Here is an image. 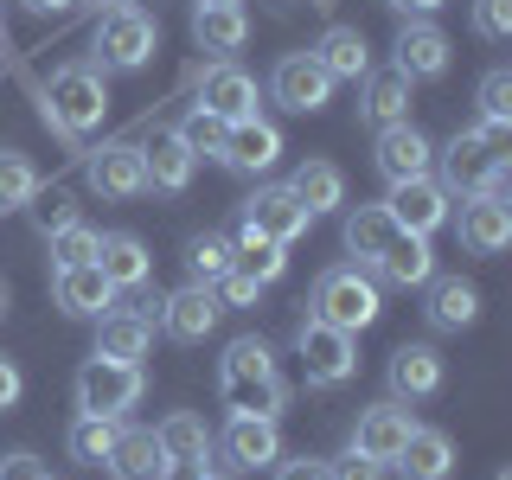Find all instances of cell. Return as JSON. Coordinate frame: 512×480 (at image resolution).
Returning a JSON list of instances; mask_svg holds the SVG:
<instances>
[{"instance_id":"6da1fadb","label":"cell","mask_w":512,"mask_h":480,"mask_svg":"<svg viewBox=\"0 0 512 480\" xmlns=\"http://www.w3.org/2000/svg\"><path fill=\"white\" fill-rule=\"evenodd\" d=\"M218 404L231 416H282L288 404V384L276 378V352L269 340H231L218 359Z\"/></svg>"},{"instance_id":"7a4b0ae2","label":"cell","mask_w":512,"mask_h":480,"mask_svg":"<svg viewBox=\"0 0 512 480\" xmlns=\"http://www.w3.org/2000/svg\"><path fill=\"white\" fill-rule=\"evenodd\" d=\"M39 116L52 122L58 135L84 141L90 128L109 116V84H103V71H96V64H64V71L52 77V90L39 96Z\"/></svg>"},{"instance_id":"3957f363","label":"cell","mask_w":512,"mask_h":480,"mask_svg":"<svg viewBox=\"0 0 512 480\" xmlns=\"http://www.w3.org/2000/svg\"><path fill=\"white\" fill-rule=\"evenodd\" d=\"M314 320H327V327H340V333H365L378 320V282L359 276V263L327 269V276L314 282Z\"/></svg>"},{"instance_id":"277c9868","label":"cell","mask_w":512,"mask_h":480,"mask_svg":"<svg viewBox=\"0 0 512 480\" xmlns=\"http://www.w3.org/2000/svg\"><path fill=\"white\" fill-rule=\"evenodd\" d=\"M359 333H340V327H327V320H301V333H295V359H301V378L314 384V391H333V384H346L352 372H359Z\"/></svg>"},{"instance_id":"5b68a950","label":"cell","mask_w":512,"mask_h":480,"mask_svg":"<svg viewBox=\"0 0 512 480\" xmlns=\"http://www.w3.org/2000/svg\"><path fill=\"white\" fill-rule=\"evenodd\" d=\"M154 45H160V26L135 0H128V7H109L103 20H96V64H103V71H141V64L154 58Z\"/></svg>"},{"instance_id":"8992f818","label":"cell","mask_w":512,"mask_h":480,"mask_svg":"<svg viewBox=\"0 0 512 480\" xmlns=\"http://www.w3.org/2000/svg\"><path fill=\"white\" fill-rule=\"evenodd\" d=\"M141 391H148L141 365H122V359H90L77 372V410H90V416H116L122 423V410H135Z\"/></svg>"},{"instance_id":"52a82bcc","label":"cell","mask_w":512,"mask_h":480,"mask_svg":"<svg viewBox=\"0 0 512 480\" xmlns=\"http://www.w3.org/2000/svg\"><path fill=\"white\" fill-rule=\"evenodd\" d=\"M269 96H276L288 116H314V109L333 103V77L314 64V52H288V58H276V71H269Z\"/></svg>"},{"instance_id":"ba28073f","label":"cell","mask_w":512,"mask_h":480,"mask_svg":"<svg viewBox=\"0 0 512 480\" xmlns=\"http://www.w3.org/2000/svg\"><path fill=\"white\" fill-rule=\"evenodd\" d=\"M218 448L237 474H256V468H276L282 461V429H276V416H231Z\"/></svg>"},{"instance_id":"9c48e42d","label":"cell","mask_w":512,"mask_h":480,"mask_svg":"<svg viewBox=\"0 0 512 480\" xmlns=\"http://www.w3.org/2000/svg\"><path fill=\"white\" fill-rule=\"evenodd\" d=\"M436 160H442V180H436V186L448 192V199H468V192H480V186H487L493 160H506V154H493L480 128H461V135L448 141V148H442Z\"/></svg>"},{"instance_id":"30bf717a","label":"cell","mask_w":512,"mask_h":480,"mask_svg":"<svg viewBox=\"0 0 512 480\" xmlns=\"http://www.w3.org/2000/svg\"><path fill=\"white\" fill-rule=\"evenodd\" d=\"M218 295H212V282H186V288H173L167 301H160V333L167 340H180V346H199L205 333L218 327Z\"/></svg>"},{"instance_id":"8fae6325","label":"cell","mask_w":512,"mask_h":480,"mask_svg":"<svg viewBox=\"0 0 512 480\" xmlns=\"http://www.w3.org/2000/svg\"><path fill=\"white\" fill-rule=\"evenodd\" d=\"M372 160H378V173L384 180H423L429 167H436V148H429V135L416 122H391V128H378V148H372Z\"/></svg>"},{"instance_id":"7c38bea8","label":"cell","mask_w":512,"mask_h":480,"mask_svg":"<svg viewBox=\"0 0 512 480\" xmlns=\"http://www.w3.org/2000/svg\"><path fill=\"white\" fill-rule=\"evenodd\" d=\"M244 218L269 237V244H295V237H308V224H314V212L288 186H256L244 199Z\"/></svg>"},{"instance_id":"4fadbf2b","label":"cell","mask_w":512,"mask_h":480,"mask_svg":"<svg viewBox=\"0 0 512 480\" xmlns=\"http://www.w3.org/2000/svg\"><path fill=\"white\" fill-rule=\"evenodd\" d=\"M84 180L96 199H135V192H148V160H141L135 141H116V148H96Z\"/></svg>"},{"instance_id":"5bb4252c","label":"cell","mask_w":512,"mask_h":480,"mask_svg":"<svg viewBox=\"0 0 512 480\" xmlns=\"http://www.w3.org/2000/svg\"><path fill=\"white\" fill-rule=\"evenodd\" d=\"M461 244H468L474 256H500L512 244V205L506 199H493V192H468L461 199Z\"/></svg>"},{"instance_id":"9a60e30c","label":"cell","mask_w":512,"mask_h":480,"mask_svg":"<svg viewBox=\"0 0 512 480\" xmlns=\"http://www.w3.org/2000/svg\"><path fill=\"white\" fill-rule=\"evenodd\" d=\"M116 295H122V288L109 282L96 263H77V269H58V276H52V301H58V308L71 314V320H96V314H109V308H116Z\"/></svg>"},{"instance_id":"2e32d148","label":"cell","mask_w":512,"mask_h":480,"mask_svg":"<svg viewBox=\"0 0 512 480\" xmlns=\"http://www.w3.org/2000/svg\"><path fill=\"white\" fill-rule=\"evenodd\" d=\"M384 212H391L397 231H416V237H429V231H442V218H448V192L429 180H397L391 186V199H384Z\"/></svg>"},{"instance_id":"e0dca14e","label":"cell","mask_w":512,"mask_h":480,"mask_svg":"<svg viewBox=\"0 0 512 480\" xmlns=\"http://www.w3.org/2000/svg\"><path fill=\"white\" fill-rule=\"evenodd\" d=\"M218 160H224L231 173H250V180H256V173H269V167L282 160V135H276V122H256V116H250V122H231V128H224Z\"/></svg>"},{"instance_id":"ac0fdd59","label":"cell","mask_w":512,"mask_h":480,"mask_svg":"<svg viewBox=\"0 0 512 480\" xmlns=\"http://www.w3.org/2000/svg\"><path fill=\"white\" fill-rule=\"evenodd\" d=\"M410 429H416V423H410V410L391 397V404H372V410H359V423H352V448L391 468V461H397V448L410 442Z\"/></svg>"},{"instance_id":"d6986e66","label":"cell","mask_w":512,"mask_h":480,"mask_svg":"<svg viewBox=\"0 0 512 480\" xmlns=\"http://www.w3.org/2000/svg\"><path fill=\"white\" fill-rule=\"evenodd\" d=\"M154 346V320L135 314V308H109L96 314V359H122V365H141Z\"/></svg>"},{"instance_id":"ffe728a7","label":"cell","mask_w":512,"mask_h":480,"mask_svg":"<svg viewBox=\"0 0 512 480\" xmlns=\"http://www.w3.org/2000/svg\"><path fill=\"white\" fill-rule=\"evenodd\" d=\"M436 391H442V352L423 346V340L397 346L391 352V397L397 404H423V397H436Z\"/></svg>"},{"instance_id":"44dd1931","label":"cell","mask_w":512,"mask_h":480,"mask_svg":"<svg viewBox=\"0 0 512 480\" xmlns=\"http://www.w3.org/2000/svg\"><path fill=\"white\" fill-rule=\"evenodd\" d=\"M378 282H391V288H423V282H436V250H429V237H416V231H397L391 244L378 250Z\"/></svg>"},{"instance_id":"7402d4cb","label":"cell","mask_w":512,"mask_h":480,"mask_svg":"<svg viewBox=\"0 0 512 480\" xmlns=\"http://www.w3.org/2000/svg\"><path fill=\"white\" fill-rule=\"evenodd\" d=\"M397 71L410 77V84H423V77H442L448 71V32L429 26V20H410L404 32H397Z\"/></svg>"},{"instance_id":"603a6c76","label":"cell","mask_w":512,"mask_h":480,"mask_svg":"<svg viewBox=\"0 0 512 480\" xmlns=\"http://www.w3.org/2000/svg\"><path fill=\"white\" fill-rule=\"evenodd\" d=\"M199 109H212L218 122H250L256 116V77L237 71V64H212L199 90Z\"/></svg>"},{"instance_id":"cb8c5ba5","label":"cell","mask_w":512,"mask_h":480,"mask_svg":"<svg viewBox=\"0 0 512 480\" xmlns=\"http://www.w3.org/2000/svg\"><path fill=\"white\" fill-rule=\"evenodd\" d=\"M314 64L333 77V84H359L365 71H372V45H365V32L359 26H327L320 32V45H314Z\"/></svg>"},{"instance_id":"d4e9b609","label":"cell","mask_w":512,"mask_h":480,"mask_svg":"<svg viewBox=\"0 0 512 480\" xmlns=\"http://www.w3.org/2000/svg\"><path fill=\"white\" fill-rule=\"evenodd\" d=\"M365 84V96H359V116L372 122V128H391V122H410V77L397 71H365L359 77Z\"/></svg>"},{"instance_id":"484cf974","label":"cell","mask_w":512,"mask_h":480,"mask_svg":"<svg viewBox=\"0 0 512 480\" xmlns=\"http://www.w3.org/2000/svg\"><path fill=\"white\" fill-rule=\"evenodd\" d=\"M141 160H148V186H154V192H186L192 173H199V154H192L186 141L173 135V128H160L154 148H141Z\"/></svg>"},{"instance_id":"4316f807","label":"cell","mask_w":512,"mask_h":480,"mask_svg":"<svg viewBox=\"0 0 512 480\" xmlns=\"http://www.w3.org/2000/svg\"><path fill=\"white\" fill-rule=\"evenodd\" d=\"M397 474L404 480H448L455 474V442L442 429H410V442L397 448Z\"/></svg>"},{"instance_id":"83f0119b","label":"cell","mask_w":512,"mask_h":480,"mask_svg":"<svg viewBox=\"0 0 512 480\" xmlns=\"http://www.w3.org/2000/svg\"><path fill=\"white\" fill-rule=\"evenodd\" d=\"M288 192H295V199L308 205L314 218H320V212H340V205H346V173L333 167V160H314V154H308L295 173H288Z\"/></svg>"},{"instance_id":"f1b7e54d","label":"cell","mask_w":512,"mask_h":480,"mask_svg":"<svg viewBox=\"0 0 512 480\" xmlns=\"http://www.w3.org/2000/svg\"><path fill=\"white\" fill-rule=\"evenodd\" d=\"M96 269H103L116 288H148L154 256H148V244H141V237L116 231V237H103V244H96Z\"/></svg>"},{"instance_id":"f546056e","label":"cell","mask_w":512,"mask_h":480,"mask_svg":"<svg viewBox=\"0 0 512 480\" xmlns=\"http://www.w3.org/2000/svg\"><path fill=\"white\" fill-rule=\"evenodd\" d=\"M288 244H269V237L263 231H256V224L250 218H237V237H231V269H244V276L250 282H276L282 276V269H288V256H282Z\"/></svg>"},{"instance_id":"4dcf8cb0","label":"cell","mask_w":512,"mask_h":480,"mask_svg":"<svg viewBox=\"0 0 512 480\" xmlns=\"http://www.w3.org/2000/svg\"><path fill=\"white\" fill-rule=\"evenodd\" d=\"M103 468L116 480H154L160 468H167V455H160L154 429H116V448H109Z\"/></svg>"},{"instance_id":"1f68e13d","label":"cell","mask_w":512,"mask_h":480,"mask_svg":"<svg viewBox=\"0 0 512 480\" xmlns=\"http://www.w3.org/2000/svg\"><path fill=\"white\" fill-rule=\"evenodd\" d=\"M397 237V224H391V212L384 205H352L346 212V224H340V244H346V256H359V263H378V250Z\"/></svg>"},{"instance_id":"d6a6232c","label":"cell","mask_w":512,"mask_h":480,"mask_svg":"<svg viewBox=\"0 0 512 480\" xmlns=\"http://www.w3.org/2000/svg\"><path fill=\"white\" fill-rule=\"evenodd\" d=\"M192 39H199L205 52H237V45L250 39V13L237 7V0H224V7H192Z\"/></svg>"},{"instance_id":"836d02e7","label":"cell","mask_w":512,"mask_h":480,"mask_svg":"<svg viewBox=\"0 0 512 480\" xmlns=\"http://www.w3.org/2000/svg\"><path fill=\"white\" fill-rule=\"evenodd\" d=\"M154 442H160V455H167V461H205V455H212V429H205V416H192V410L160 416Z\"/></svg>"},{"instance_id":"e575fe53","label":"cell","mask_w":512,"mask_h":480,"mask_svg":"<svg viewBox=\"0 0 512 480\" xmlns=\"http://www.w3.org/2000/svg\"><path fill=\"white\" fill-rule=\"evenodd\" d=\"M474 314H480V288H474V282L448 276V282L429 288V327L461 333V327H474Z\"/></svg>"},{"instance_id":"d590c367","label":"cell","mask_w":512,"mask_h":480,"mask_svg":"<svg viewBox=\"0 0 512 480\" xmlns=\"http://www.w3.org/2000/svg\"><path fill=\"white\" fill-rule=\"evenodd\" d=\"M116 416H77V423H71V436H64V448H71V461H84V468H103V461H109V448H116Z\"/></svg>"},{"instance_id":"8d00e7d4","label":"cell","mask_w":512,"mask_h":480,"mask_svg":"<svg viewBox=\"0 0 512 480\" xmlns=\"http://www.w3.org/2000/svg\"><path fill=\"white\" fill-rule=\"evenodd\" d=\"M39 199V167L20 148H0V212L7 205H32Z\"/></svg>"},{"instance_id":"74e56055","label":"cell","mask_w":512,"mask_h":480,"mask_svg":"<svg viewBox=\"0 0 512 480\" xmlns=\"http://www.w3.org/2000/svg\"><path fill=\"white\" fill-rule=\"evenodd\" d=\"M96 244H103V231H90V224H64V231H52V263L58 269H77V263H96Z\"/></svg>"},{"instance_id":"f35d334b","label":"cell","mask_w":512,"mask_h":480,"mask_svg":"<svg viewBox=\"0 0 512 480\" xmlns=\"http://www.w3.org/2000/svg\"><path fill=\"white\" fill-rule=\"evenodd\" d=\"M186 269H192V282H218L224 269H231V237H192L186 244Z\"/></svg>"},{"instance_id":"ab89813d","label":"cell","mask_w":512,"mask_h":480,"mask_svg":"<svg viewBox=\"0 0 512 480\" xmlns=\"http://www.w3.org/2000/svg\"><path fill=\"white\" fill-rule=\"evenodd\" d=\"M224 128H231V122H218L212 109H192V116H186L180 128H173V135H180L186 148H192V154L205 160V154H218V148H224Z\"/></svg>"},{"instance_id":"60d3db41","label":"cell","mask_w":512,"mask_h":480,"mask_svg":"<svg viewBox=\"0 0 512 480\" xmlns=\"http://www.w3.org/2000/svg\"><path fill=\"white\" fill-rule=\"evenodd\" d=\"M480 122H512V71L480 77Z\"/></svg>"},{"instance_id":"b9f144b4","label":"cell","mask_w":512,"mask_h":480,"mask_svg":"<svg viewBox=\"0 0 512 480\" xmlns=\"http://www.w3.org/2000/svg\"><path fill=\"white\" fill-rule=\"evenodd\" d=\"M474 32L480 39H512V0H474Z\"/></svg>"},{"instance_id":"7bdbcfd3","label":"cell","mask_w":512,"mask_h":480,"mask_svg":"<svg viewBox=\"0 0 512 480\" xmlns=\"http://www.w3.org/2000/svg\"><path fill=\"white\" fill-rule=\"evenodd\" d=\"M212 295H218V308H250V301L263 295V282H250L244 269H224V276L212 282Z\"/></svg>"},{"instance_id":"ee69618b","label":"cell","mask_w":512,"mask_h":480,"mask_svg":"<svg viewBox=\"0 0 512 480\" xmlns=\"http://www.w3.org/2000/svg\"><path fill=\"white\" fill-rule=\"evenodd\" d=\"M327 474H333V480H384V461L359 455V448L346 442V455H340V461H327Z\"/></svg>"},{"instance_id":"f6af8a7d","label":"cell","mask_w":512,"mask_h":480,"mask_svg":"<svg viewBox=\"0 0 512 480\" xmlns=\"http://www.w3.org/2000/svg\"><path fill=\"white\" fill-rule=\"evenodd\" d=\"M0 480H52V468L26 448H13V455H0Z\"/></svg>"},{"instance_id":"bcb514c9","label":"cell","mask_w":512,"mask_h":480,"mask_svg":"<svg viewBox=\"0 0 512 480\" xmlns=\"http://www.w3.org/2000/svg\"><path fill=\"white\" fill-rule=\"evenodd\" d=\"M32 218H39V231L52 237V231H64V224L77 218V205L64 199V192H52V199H45V205H32Z\"/></svg>"},{"instance_id":"7dc6e473","label":"cell","mask_w":512,"mask_h":480,"mask_svg":"<svg viewBox=\"0 0 512 480\" xmlns=\"http://www.w3.org/2000/svg\"><path fill=\"white\" fill-rule=\"evenodd\" d=\"M20 397H26V378H20V365H13L7 352H0V416L20 404Z\"/></svg>"},{"instance_id":"c3c4849f","label":"cell","mask_w":512,"mask_h":480,"mask_svg":"<svg viewBox=\"0 0 512 480\" xmlns=\"http://www.w3.org/2000/svg\"><path fill=\"white\" fill-rule=\"evenodd\" d=\"M276 480H333V474H327V461L295 455V461H276Z\"/></svg>"},{"instance_id":"681fc988","label":"cell","mask_w":512,"mask_h":480,"mask_svg":"<svg viewBox=\"0 0 512 480\" xmlns=\"http://www.w3.org/2000/svg\"><path fill=\"white\" fill-rule=\"evenodd\" d=\"M154 480H205V461H167Z\"/></svg>"},{"instance_id":"f907efd6","label":"cell","mask_w":512,"mask_h":480,"mask_svg":"<svg viewBox=\"0 0 512 480\" xmlns=\"http://www.w3.org/2000/svg\"><path fill=\"white\" fill-rule=\"evenodd\" d=\"M20 7H32V13H71L77 0H20Z\"/></svg>"},{"instance_id":"816d5d0a","label":"cell","mask_w":512,"mask_h":480,"mask_svg":"<svg viewBox=\"0 0 512 480\" xmlns=\"http://www.w3.org/2000/svg\"><path fill=\"white\" fill-rule=\"evenodd\" d=\"M391 7H397V13H436L442 0H391Z\"/></svg>"},{"instance_id":"f5cc1de1","label":"cell","mask_w":512,"mask_h":480,"mask_svg":"<svg viewBox=\"0 0 512 480\" xmlns=\"http://www.w3.org/2000/svg\"><path fill=\"white\" fill-rule=\"evenodd\" d=\"M7 308H13V288H7V276H0V320H7Z\"/></svg>"},{"instance_id":"db71d44e","label":"cell","mask_w":512,"mask_h":480,"mask_svg":"<svg viewBox=\"0 0 512 480\" xmlns=\"http://www.w3.org/2000/svg\"><path fill=\"white\" fill-rule=\"evenodd\" d=\"M205 480H237V474H212V468H205Z\"/></svg>"},{"instance_id":"11a10c76","label":"cell","mask_w":512,"mask_h":480,"mask_svg":"<svg viewBox=\"0 0 512 480\" xmlns=\"http://www.w3.org/2000/svg\"><path fill=\"white\" fill-rule=\"evenodd\" d=\"M199 7H224V0H199Z\"/></svg>"},{"instance_id":"9f6ffc18","label":"cell","mask_w":512,"mask_h":480,"mask_svg":"<svg viewBox=\"0 0 512 480\" xmlns=\"http://www.w3.org/2000/svg\"><path fill=\"white\" fill-rule=\"evenodd\" d=\"M109 7H128V0H109Z\"/></svg>"},{"instance_id":"6f0895ef","label":"cell","mask_w":512,"mask_h":480,"mask_svg":"<svg viewBox=\"0 0 512 480\" xmlns=\"http://www.w3.org/2000/svg\"><path fill=\"white\" fill-rule=\"evenodd\" d=\"M493 480H512V474H493Z\"/></svg>"}]
</instances>
